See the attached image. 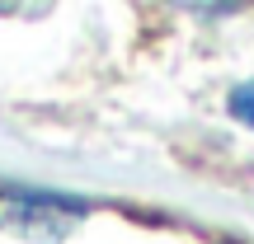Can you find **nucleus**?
I'll return each mask as SVG.
<instances>
[{
    "label": "nucleus",
    "mask_w": 254,
    "mask_h": 244,
    "mask_svg": "<svg viewBox=\"0 0 254 244\" xmlns=\"http://www.w3.org/2000/svg\"><path fill=\"white\" fill-rule=\"evenodd\" d=\"M80 202H62L52 193H28V188H5L0 193V226L19 230L24 240L57 244L66 230L80 221Z\"/></svg>",
    "instance_id": "nucleus-1"
},
{
    "label": "nucleus",
    "mask_w": 254,
    "mask_h": 244,
    "mask_svg": "<svg viewBox=\"0 0 254 244\" xmlns=\"http://www.w3.org/2000/svg\"><path fill=\"white\" fill-rule=\"evenodd\" d=\"M231 113H236L240 122L254 127V85H240V90L231 94Z\"/></svg>",
    "instance_id": "nucleus-2"
}]
</instances>
